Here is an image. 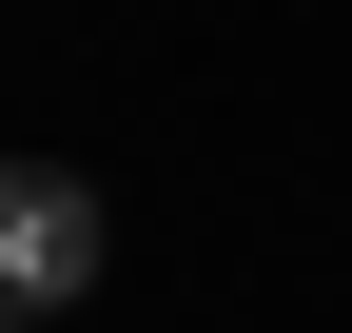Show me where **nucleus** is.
<instances>
[{
    "label": "nucleus",
    "mask_w": 352,
    "mask_h": 333,
    "mask_svg": "<svg viewBox=\"0 0 352 333\" xmlns=\"http://www.w3.org/2000/svg\"><path fill=\"white\" fill-rule=\"evenodd\" d=\"M98 255H118L98 177H78V157H0V333L78 314V294H98Z\"/></svg>",
    "instance_id": "nucleus-1"
}]
</instances>
